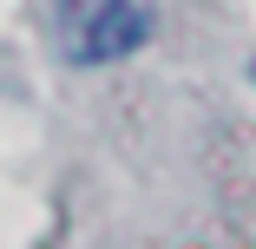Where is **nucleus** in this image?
<instances>
[{"label":"nucleus","instance_id":"obj_1","mask_svg":"<svg viewBox=\"0 0 256 249\" xmlns=\"http://www.w3.org/2000/svg\"><path fill=\"white\" fill-rule=\"evenodd\" d=\"M151 26H158L151 0H53V33H60V53L72 66L132 59L151 39Z\"/></svg>","mask_w":256,"mask_h":249}]
</instances>
